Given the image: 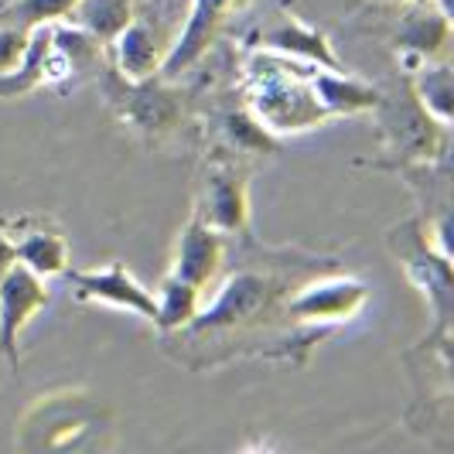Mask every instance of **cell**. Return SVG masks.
<instances>
[{"label": "cell", "mask_w": 454, "mask_h": 454, "mask_svg": "<svg viewBox=\"0 0 454 454\" xmlns=\"http://www.w3.org/2000/svg\"><path fill=\"white\" fill-rule=\"evenodd\" d=\"M48 304L45 277L14 263L0 277V348L14 359L18 356V335L27 321Z\"/></svg>", "instance_id": "6da1fadb"}, {"label": "cell", "mask_w": 454, "mask_h": 454, "mask_svg": "<svg viewBox=\"0 0 454 454\" xmlns=\"http://www.w3.org/2000/svg\"><path fill=\"white\" fill-rule=\"evenodd\" d=\"M68 284L82 301H103L114 308L137 311L140 318H158V301L147 294L123 267H106V270H75L68 273Z\"/></svg>", "instance_id": "7a4b0ae2"}, {"label": "cell", "mask_w": 454, "mask_h": 454, "mask_svg": "<svg viewBox=\"0 0 454 454\" xmlns=\"http://www.w3.org/2000/svg\"><path fill=\"white\" fill-rule=\"evenodd\" d=\"M270 301V284L256 273H236L223 287V294L215 297V304L195 321V328H226L239 321L253 318L263 304Z\"/></svg>", "instance_id": "3957f363"}, {"label": "cell", "mask_w": 454, "mask_h": 454, "mask_svg": "<svg viewBox=\"0 0 454 454\" xmlns=\"http://www.w3.org/2000/svg\"><path fill=\"white\" fill-rule=\"evenodd\" d=\"M365 304V287L359 280H328L318 287H308L304 294L291 301V311L297 318L315 321H341L352 318Z\"/></svg>", "instance_id": "277c9868"}, {"label": "cell", "mask_w": 454, "mask_h": 454, "mask_svg": "<svg viewBox=\"0 0 454 454\" xmlns=\"http://www.w3.org/2000/svg\"><path fill=\"white\" fill-rule=\"evenodd\" d=\"M223 260V243L215 236V229L208 223H188V229L182 232V243H178V260H175V277H182L188 284L202 287L205 280L215 273Z\"/></svg>", "instance_id": "5b68a950"}, {"label": "cell", "mask_w": 454, "mask_h": 454, "mask_svg": "<svg viewBox=\"0 0 454 454\" xmlns=\"http://www.w3.org/2000/svg\"><path fill=\"white\" fill-rule=\"evenodd\" d=\"M229 4H232V0H195L192 18H188V24H184L178 45L171 48L168 59H164V72H168V75H175L178 68H184L205 45H208L212 31H215L219 21L226 18Z\"/></svg>", "instance_id": "8992f818"}, {"label": "cell", "mask_w": 454, "mask_h": 454, "mask_svg": "<svg viewBox=\"0 0 454 454\" xmlns=\"http://www.w3.org/2000/svg\"><path fill=\"white\" fill-rule=\"evenodd\" d=\"M14 239V256L27 270L51 277V273H66L68 267V247L59 232H45V229H27Z\"/></svg>", "instance_id": "52a82bcc"}, {"label": "cell", "mask_w": 454, "mask_h": 454, "mask_svg": "<svg viewBox=\"0 0 454 454\" xmlns=\"http://www.w3.org/2000/svg\"><path fill=\"white\" fill-rule=\"evenodd\" d=\"M160 38L154 35V27L144 21H130L120 35H116V55H120V68L130 79H144L160 66L158 55Z\"/></svg>", "instance_id": "ba28073f"}, {"label": "cell", "mask_w": 454, "mask_h": 454, "mask_svg": "<svg viewBox=\"0 0 454 454\" xmlns=\"http://www.w3.org/2000/svg\"><path fill=\"white\" fill-rule=\"evenodd\" d=\"M68 18L99 38H116L134 21V0H75Z\"/></svg>", "instance_id": "9c48e42d"}, {"label": "cell", "mask_w": 454, "mask_h": 454, "mask_svg": "<svg viewBox=\"0 0 454 454\" xmlns=\"http://www.w3.org/2000/svg\"><path fill=\"white\" fill-rule=\"evenodd\" d=\"M247 219V195L232 171H215L208 178V223L215 229H239Z\"/></svg>", "instance_id": "30bf717a"}, {"label": "cell", "mask_w": 454, "mask_h": 454, "mask_svg": "<svg viewBox=\"0 0 454 454\" xmlns=\"http://www.w3.org/2000/svg\"><path fill=\"white\" fill-rule=\"evenodd\" d=\"M195 315H199V287L171 273V277L160 284L158 318H154V321H158L164 332H171V328H182V325H188Z\"/></svg>", "instance_id": "8fae6325"}, {"label": "cell", "mask_w": 454, "mask_h": 454, "mask_svg": "<svg viewBox=\"0 0 454 454\" xmlns=\"http://www.w3.org/2000/svg\"><path fill=\"white\" fill-rule=\"evenodd\" d=\"M72 4H75V0H18L14 7H7V11L0 14V21L31 31V27H38V24L51 21V18H66L68 11H72Z\"/></svg>", "instance_id": "7c38bea8"}, {"label": "cell", "mask_w": 454, "mask_h": 454, "mask_svg": "<svg viewBox=\"0 0 454 454\" xmlns=\"http://www.w3.org/2000/svg\"><path fill=\"white\" fill-rule=\"evenodd\" d=\"M27 42H31V31L0 21V75L4 72H14V68L21 66Z\"/></svg>", "instance_id": "4fadbf2b"}, {"label": "cell", "mask_w": 454, "mask_h": 454, "mask_svg": "<svg viewBox=\"0 0 454 454\" xmlns=\"http://www.w3.org/2000/svg\"><path fill=\"white\" fill-rule=\"evenodd\" d=\"M18 263V256H14V239L4 232V226H0V277L11 270Z\"/></svg>", "instance_id": "5bb4252c"}]
</instances>
